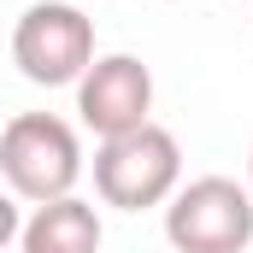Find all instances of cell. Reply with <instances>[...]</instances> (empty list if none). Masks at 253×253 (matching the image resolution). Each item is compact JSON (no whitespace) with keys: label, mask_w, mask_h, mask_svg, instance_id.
<instances>
[{"label":"cell","mask_w":253,"mask_h":253,"mask_svg":"<svg viewBox=\"0 0 253 253\" xmlns=\"http://www.w3.org/2000/svg\"><path fill=\"white\" fill-rule=\"evenodd\" d=\"M183 189V147L165 124L129 129V135H112L100 141L94 153V194L118 212H147V206H165L171 194Z\"/></svg>","instance_id":"obj_1"},{"label":"cell","mask_w":253,"mask_h":253,"mask_svg":"<svg viewBox=\"0 0 253 253\" xmlns=\"http://www.w3.org/2000/svg\"><path fill=\"white\" fill-rule=\"evenodd\" d=\"M0 177L6 189L30 206L65 200L83 177V141L53 112H18L0 129Z\"/></svg>","instance_id":"obj_2"},{"label":"cell","mask_w":253,"mask_h":253,"mask_svg":"<svg viewBox=\"0 0 253 253\" xmlns=\"http://www.w3.org/2000/svg\"><path fill=\"white\" fill-rule=\"evenodd\" d=\"M12 65L36 88H65L94 65V18L77 0H36L12 24Z\"/></svg>","instance_id":"obj_3"},{"label":"cell","mask_w":253,"mask_h":253,"mask_svg":"<svg viewBox=\"0 0 253 253\" xmlns=\"http://www.w3.org/2000/svg\"><path fill=\"white\" fill-rule=\"evenodd\" d=\"M165 242L177 253H248L253 194L236 177H194L165 200Z\"/></svg>","instance_id":"obj_4"},{"label":"cell","mask_w":253,"mask_h":253,"mask_svg":"<svg viewBox=\"0 0 253 253\" xmlns=\"http://www.w3.org/2000/svg\"><path fill=\"white\" fill-rule=\"evenodd\" d=\"M147 112H153V71L135 53H100L77 77V118L94 129L100 141L141 129Z\"/></svg>","instance_id":"obj_5"},{"label":"cell","mask_w":253,"mask_h":253,"mask_svg":"<svg viewBox=\"0 0 253 253\" xmlns=\"http://www.w3.org/2000/svg\"><path fill=\"white\" fill-rule=\"evenodd\" d=\"M18 248L24 253H100V212L77 194L47 200L24 218L18 230Z\"/></svg>","instance_id":"obj_6"},{"label":"cell","mask_w":253,"mask_h":253,"mask_svg":"<svg viewBox=\"0 0 253 253\" xmlns=\"http://www.w3.org/2000/svg\"><path fill=\"white\" fill-rule=\"evenodd\" d=\"M18 230H24V218H18V194L0 189V253L18 242Z\"/></svg>","instance_id":"obj_7"},{"label":"cell","mask_w":253,"mask_h":253,"mask_svg":"<svg viewBox=\"0 0 253 253\" xmlns=\"http://www.w3.org/2000/svg\"><path fill=\"white\" fill-rule=\"evenodd\" d=\"M248 194H253V147H248Z\"/></svg>","instance_id":"obj_8"}]
</instances>
